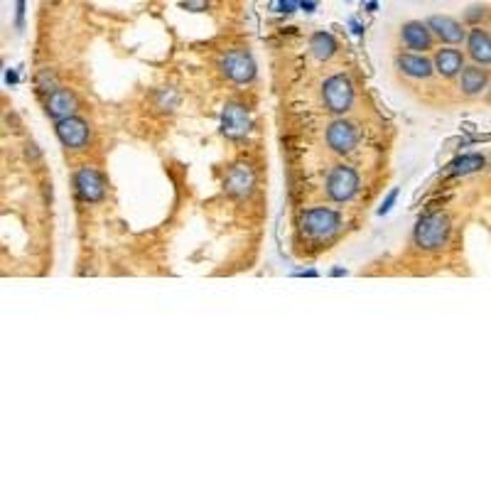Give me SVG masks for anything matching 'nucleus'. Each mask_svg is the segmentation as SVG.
Here are the masks:
<instances>
[{
    "instance_id": "22",
    "label": "nucleus",
    "mask_w": 491,
    "mask_h": 491,
    "mask_svg": "<svg viewBox=\"0 0 491 491\" xmlns=\"http://www.w3.org/2000/svg\"><path fill=\"white\" fill-rule=\"evenodd\" d=\"M396 200H398V190H391V195L386 197L383 202H381V207H378V217H386V214H388L391 209H393Z\"/></svg>"
},
{
    "instance_id": "9",
    "label": "nucleus",
    "mask_w": 491,
    "mask_h": 491,
    "mask_svg": "<svg viewBox=\"0 0 491 491\" xmlns=\"http://www.w3.org/2000/svg\"><path fill=\"white\" fill-rule=\"evenodd\" d=\"M251 133V115H248L244 103L229 101L222 111V135L229 140H244Z\"/></svg>"
},
{
    "instance_id": "19",
    "label": "nucleus",
    "mask_w": 491,
    "mask_h": 491,
    "mask_svg": "<svg viewBox=\"0 0 491 491\" xmlns=\"http://www.w3.org/2000/svg\"><path fill=\"white\" fill-rule=\"evenodd\" d=\"M487 167V157L479 155V153H469V155H462L450 162V175L452 177H465V175H474L479 170Z\"/></svg>"
},
{
    "instance_id": "27",
    "label": "nucleus",
    "mask_w": 491,
    "mask_h": 491,
    "mask_svg": "<svg viewBox=\"0 0 491 491\" xmlns=\"http://www.w3.org/2000/svg\"><path fill=\"white\" fill-rule=\"evenodd\" d=\"M5 81H10V84H15V81H18V74H15V71H8V74H5Z\"/></svg>"
},
{
    "instance_id": "29",
    "label": "nucleus",
    "mask_w": 491,
    "mask_h": 491,
    "mask_svg": "<svg viewBox=\"0 0 491 491\" xmlns=\"http://www.w3.org/2000/svg\"><path fill=\"white\" fill-rule=\"evenodd\" d=\"M49 3H59V0H49Z\"/></svg>"
},
{
    "instance_id": "20",
    "label": "nucleus",
    "mask_w": 491,
    "mask_h": 491,
    "mask_svg": "<svg viewBox=\"0 0 491 491\" xmlns=\"http://www.w3.org/2000/svg\"><path fill=\"white\" fill-rule=\"evenodd\" d=\"M35 86H37V91H40V93L49 96L52 91L59 89V81H57V76H54L52 69L42 67V69H37V74H35Z\"/></svg>"
},
{
    "instance_id": "13",
    "label": "nucleus",
    "mask_w": 491,
    "mask_h": 491,
    "mask_svg": "<svg viewBox=\"0 0 491 491\" xmlns=\"http://www.w3.org/2000/svg\"><path fill=\"white\" fill-rule=\"evenodd\" d=\"M433 64H435V74H440L443 79H457L460 71L465 69V54H462V49L445 45L435 49Z\"/></svg>"
},
{
    "instance_id": "15",
    "label": "nucleus",
    "mask_w": 491,
    "mask_h": 491,
    "mask_svg": "<svg viewBox=\"0 0 491 491\" xmlns=\"http://www.w3.org/2000/svg\"><path fill=\"white\" fill-rule=\"evenodd\" d=\"M460 81V91L465 96L474 98V96H482L489 89V71L482 67V64H465V69L460 71L457 76Z\"/></svg>"
},
{
    "instance_id": "21",
    "label": "nucleus",
    "mask_w": 491,
    "mask_h": 491,
    "mask_svg": "<svg viewBox=\"0 0 491 491\" xmlns=\"http://www.w3.org/2000/svg\"><path fill=\"white\" fill-rule=\"evenodd\" d=\"M489 15V8L487 5H472V8H467L465 10V23H469V25H482V20L487 18Z\"/></svg>"
},
{
    "instance_id": "17",
    "label": "nucleus",
    "mask_w": 491,
    "mask_h": 491,
    "mask_svg": "<svg viewBox=\"0 0 491 491\" xmlns=\"http://www.w3.org/2000/svg\"><path fill=\"white\" fill-rule=\"evenodd\" d=\"M76 108H79L76 106V96L69 89H64V86H59L57 91L49 93L45 103V113L54 123L62 118H69V115H76Z\"/></svg>"
},
{
    "instance_id": "14",
    "label": "nucleus",
    "mask_w": 491,
    "mask_h": 491,
    "mask_svg": "<svg viewBox=\"0 0 491 491\" xmlns=\"http://www.w3.org/2000/svg\"><path fill=\"white\" fill-rule=\"evenodd\" d=\"M396 67L400 69L403 76L408 79H430L435 74L433 59H428L423 52H403L396 57Z\"/></svg>"
},
{
    "instance_id": "10",
    "label": "nucleus",
    "mask_w": 491,
    "mask_h": 491,
    "mask_svg": "<svg viewBox=\"0 0 491 491\" xmlns=\"http://www.w3.org/2000/svg\"><path fill=\"white\" fill-rule=\"evenodd\" d=\"M256 187V172L248 162H234L224 177V190L234 200H244Z\"/></svg>"
},
{
    "instance_id": "4",
    "label": "nucleus",
    "mask_w": 491,
    "mask_h": 491,
    "mask_svg": "<svg viewBox=\"0 0 491 491\" xmlns=\"http://www.w3.org/2000/svg\"><path fill=\"white\" fill-rule=\"evenodd\" d=\"M324 192L336 204L351 202L358 192V172L351 165H344V162L334 165L327 172V180H324Z\"/></svg>"
},
{
    "instance_id": "6",
    "label": "nucleus",
    "mask_w": 491,
    "mask_h": 491,
    "mask_svg": "<svg viewBox=\"0 0 491 491\" xmlns=\"http://www.w3.org/2000/svg\"><path fill=\"white\" fill-rule=\"evenodd\" d=\"M74 190L81 202L98 204L106 197V180L93 165H81L74 172Z\"/></svg>"
},
{
    "instance_id": "28",
    "label": "nucleus",
    "mask_w": 491,
    "mask_h": 491,
    "mask_svg": "<svg viewBox=\"0 0 491 491\" xmlns=\"http://www.w3.org/2000/svg\"><path fill=\"white\" fill-rule=\"evenodd\" d=\"M487 98H489V101H491V86H489V89H487Z\"/></svg>"
},
{
    "instance_id": "5",
    "label": "nucleus",
    "mask_w": 491,
    "mask_h": 491,
    "mask_svg": "<svg viewBox=\"0 0 491 491\" xmlns=\"http://www.w3.org/2000/svg\"><path fill=\"white\" fill-rule=\"evenodd\" d=\"M219 69L231 84H251L256 79V59L244 47H234L222 54L219 59Z\"/></svg>"
},
{
    "instance_id": "8",
    "label": "nucleus",
    "mask_w": 491,
    "mask_h": 491,
    "mask_svg": "<svg viewBox=\"0 0 491 491\" xmlns=\"http://www.w3.org/2000/svg\"><path fill=\"white\" fill-rule=\"evenodd\" d=\"M324 140H327L329 150L336 153V155H349V153L358 145V130L351 120L339 115V118H334L332 123L327 125Z\"/></svg>"
},
{
    "instance_id": "3",
    "label": "nucleus",
    "mask_w": 491,
    "mask_h": 491,
    "mask_svg": "<svg viewBox=\"0 0 491 491\" xmlns=\"http://www.w3.org/2000/svg\"><path fill=\"white\" fill-rule=\"evenodd\" d=\"M341 217L329 207H310L300 214V231L307 239H329L339 231Z\"/></svg>"
},
{
    "instance_id": "12",
    "label": "nucleus",
    "mask_w": 491,
    "mask_h": 491,
    "mask_svg": "<svg viewBox=\"0 0 491 491\" xmlns=\"http://www.w3.org/2000/svg\"><path fill=\"white\" fill-rule=\"evenodd\" d=\"M400 42L405 49L410 52H428L435 45V35L428 27V23H420V20H410V23L400 25Z\"/></svg>"
},
{
    "instance_id": "26",
    "label": "nucleus",
    "mask_w": 491,
    "mask_h": 491,
    "mask_svg": "<svg viewBox=\"0 0 491 491\" xmlns=\"http://www.w3.org/2000/svg\"><path fill=\"white\" fill-rule=\"evenodd\" d=\"M351 30H354V35H363V27L356 23V20H351Z\"/></svg>"
},
{
    "instance_id": "23",
    "label": "nucleus",
    "mask_w": 491,
    "mask_h": 491,
    "mask_svg": "<svg viewBox=\"0 0 491 491\" xmlns=\"http://www.w3.org/2000/svg\"><path fill=\"white\" fill-rule=\"evenodd\" d=\"M302 0H278V13H295V10H300Z\"/></svg>"
},
{
    "instance_id": "1",
    "label": "nucleus",
    "mask_w": 491,
    "mask_h": 491,
    "mask_svg": "<svg viewBox=\"0 0 491 491\" xmlns=\"http://www.w3.org/2000/svg\"><path fill=\"white\" fill-rule=\"evenodd\" d=\"M450 234H452L450 217L443 212H435V214H425L420 222L415 224L413 241L423 251H443L447 241H450Z\"/></svg>"
},
{
    "instance_id": "11",
    "label": "nucleus",
    "mask_w": 491,
    "mask_h": 491,
    "mask_svg": "<svg viewBox=\"0 0 491 491\" xmlns=\"http://www.w3.org/2000/svg\"><path fill=\"white\" fill-rule=\"evenodd\" d=\"M428 27L433 30L435 40H440L443 45L457 47L467 40L465 25H462L460 20L450 18V15H433V18H428Z\"/></svg>"
},
{
    "instance_id": "18",
    "label": "nucleus",
    "mask_w": 491,
    "mask_h": 491,
    "mask_svg": "<svg viewBox=\"0 0 491 491\" xmlns=\"http://www.w3.org/2000/svg\"><path fill=\"white\" fill-rule=\"evenodd\" d=\"M336 49H339V45H336V40L329 32H314V35L310 37V52L314 59H319V62H329V59L336 54Z\"/></svg>"
},
{
    "instance_id": "16",
    "label": "nucleus",
    "mask_w": 491,
    "mask_h": 491,
    "mask_svg": "<svg viewBox=\"0 0 491 491\" xmlns=\"http://www.w3.org/2000/svg\"><path fill=\"white\" fill-rule=\"evenodd\" d=\"M467 54L474 64H482V67H491V35L487 30H482V25L472 27L467 32Z\"/></svg>"
},
{
    "instance_id": "25",
    "label": "nucleus",
    "mask_w": 491,
    "mask_h": 491,
    "mask_svg": "<svg viewBox=\"0 0 491 491\" xmlns=\"http://www.w3.org/2000/svg\"><path fill=\"white\" fill-rule=\"evenodd\" d=\"M23 18H25V0H15V23H18V27H23Z\"/></svg>"
},
{
    "instance_id": "2",
    "label": "nucleus",
    "mask_w": 491,
    "mask_h": 491,
    "mask_svg": "<svg viewBox=\"0 0 491 491\" xmlns=\"http://www.w3.org/2000/svg\"><path fill=\"white\" fill-rule=\"evenodd\" d=\"M322 103L324 111L332 115H344L354 106V84L346 74H332L322 84Z\"/></svg>"
},
{
    "instance_id": "7",
    "label": "nucleus",
    "mask_w": 491,
    "mask_h": 491,
    "mask_svg": "<svg viewBox=\"0 0 491 491\" xmlns=\"http://www.w3.org/2000/svg\"><path fill=\"white\" fill-rule=\"evenodd\" d=\"M54 133L67 150H84L91 140V128L81 115H69L54 123Z\"/></svg>"
},
{
    "instance_id": "24",
    "label": "nucleus",
    "mask_w": 491,
    "mask_h": 491,
    "mask_svg": "<svg viewBox=\"0 0 491 491\" xmlns=\"http://www.w3.org/2000/svg\"><path fill=\"white\" fill-rule=\"evenodd\" d=\"M182 5L192 13H204L209 8V0H182Z\"/></svg>"
}]
</instances>
